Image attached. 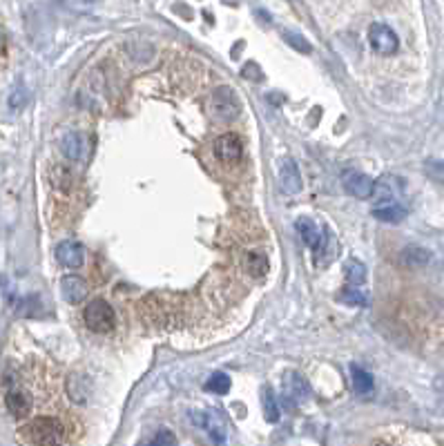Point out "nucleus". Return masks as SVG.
I'll return each instance as SVG.
<instances>
[{
	"mask_svg": "<svg viewBox=\"0 0 444 446\" xmlns=\"http://www.w3.org/2000/svg\"><path fill=\"white\" fill-rule=\"evenodd\" d=\"M29 444H60L65 442V427L54 418H36L20 431Z\"/></svg>",
	"mask_w": 444,
	"mask_h": 446,
	"instance_id": "obj_1",
	"label": "nucleus"
},
{
	"mask_svg": "<svg viewBox=\"0 0 444 446\" xmlns=\"http://www.w3.org/2000/svg\"><path fill=\"white\" fill-rule=\"evenodd\" d=\"M85 147H88L85 136L81 132H67L60 141L63 154H65L67 161H74V163H81L83 158H85Z\"/></svg>",
	"mask_w": 444,
	"mask_h": 446,
	"instance_id": "obj_11",
	"label": "nucleus"
},
{
	"mask_svg": "<svg viewBox=\"0 0 444 446\" xmlns=\"http://www.w3.org/2000/svg\"><path fill=\"white\" fill-rule=\"evenodd\" d=\"M90 379L85 375H79V373H74L69 375L67 379V395L72 402H76V404H83L88 397H90Z\"/></svg>",
	"mask_w": 444,
	"mask_h": 446,
	"instance_id": "obj_15",
	"label": "nucleus"
},
{
	"mask_svg": "<svg viewBox=\"0 0 444 446\" xmlns=\"http://www.w3.org/2000/svg\"><path fill=\"white\" fill-rule=\"evenodd\" d=\"M244 263H246V270L252 274V277H263L268 270V259H266V254H261V252H255V250H250L244 254Z\"/></svg>",
	"mask_w": 444,
	"mask_h": 446,
	"instance_id": "obj_19",
	"label": "nucleus"
},
{
	"mask_svg": "<svg viewBox=\"0 0 444 446\" xmlns=\"http://www.w3.org/2000/svg\"><path fill=\"white\" fill-rule=\"evenodd\" d=\"M190 418H192V422L197 424L199 429H204L210 438H213V442L226 444V440H228V424L217 411H195V413H190Z\"/></svg>",
	"mask_w": 444,
	"mask_h": 446,
	"instance_id": "obj_4",
	"label": "nucleus"
},
{
	"mask_svg": "<svg viewBox=\"0 0 444 446\" xmlns=\"http://www.w3.org/2000/svg\"><path fill=\"white\" fill-rule=\"evenodd\" d=\"M342 185L351 197L364 201V199H371L375 181L368 174H362V172H355V170H351V172L342 174Z\"/></svg>",
	"mask_w": 444,
	"mask_h": 446,
	"instance_id": "obj_6",
	"label": "nucleus"
},
{
	"mask_svg": "<svg viewBox=\"0 0 444 446\" xmlns=\"http://www.w3.org/2000/svg\"><path fill=\"white\" fill-rule=\"evenodd\" d=\"M5 404L14 418H25L31 411V397H29V393L23 388H12V390H7Z\"/></svg>",
	"mask_w": 444,
	"mask_h": 446,
	"instance_id": "obj_13",
	"label": "nucleus"
},
{
	"mask_svg": "<svg viewBox=\"0 0 444 446\" xmlns=\"http://www.w3.org/2000/svg\"><path fill=\"white\" fill-rule=\"evenodd\" d=\"M83 317H85V324L90 331L94 333H110L114 324H116V315L112 311V306L108 302H103V299H94L85 306V313H83Z\"/></svg>",
	"mask_w": 444,
	"mask_h": 446,
	"instance_id": "obj_2",
	"label": "nucleus"
},
{
	"mask_svg": "<svg viewBox=\"0 0 444 446\" xmlns=\"http://www.w3.org/2000/svg\"><path fill=\"white\" fill-rule=\"evenodd\" d=\"M297 232H299L302 241H304L311 250H317V246H320L322 237H324V232L320 230V226H317V223H315L313 219H309V217L297 219Z\"/></svg>",
	"mask_w": 444,
	"mask_h": 446,
	"instance_id": "obj_14",
	"label": "nucleus"
},
{
	"mask_svg": "<svg viewBox=\"0 0 444 446\" xmlns=\"http://www.w3.org/2000/svg\"><path fill=\"white\" fill-rule=\"evenodd\" d=\"M60 292L67 304H81L88 297V283L83 281L79 274H67V277H63L60 281Z\"/></svg>",
	"mask_w": 444,
	"mask_h": 446,
	"instance_id": "obj_12",
	"label": "nucleus"
},
{
	"mask_svg": "<svg viewBox=\"0 0 444 446\" xmlns=\"http://www.w3.org/2000/svg\"><path fill=\"white\" fill-rule=\"evenodd\" d=\"M206 390L217 393V395H224V393L230 390V377L226 373H215L206 381Z\"/></svg>",
	"mask_w": 444,
	"mask_h": 446,
	"instance_id": "obj_23",
	"label": "nucleus"
},
{
	"mask_svg": "<svg viewBox=\"0 0 444 446\" xmlns=\"http://www.w3.org/2000/svg\"><path fill=\"white\" fill-rule=\"evenodd\" d=\"M263 418H266V422H270V424L279 422V404L270 388H263Z\"/></svg>",
	"mask_w": 444,
	"mask_h": 446,
	"instance_id": "obj_21",
	"label": "nucleus"
},
{
	"mask_svg": "<svg viewBox=\"0 0 444 446\" xmlns=\"http://www.w3.org/2000/svg\"><path fill=\"white\" fill-rule=\"evenodd\" d=\"M56 259L60 265H65V268L76 270L83 265V261H85V248L76 241H63L56 248Z\"/></svg>",
	"mask_w": 444,
	"mask_h": 446,
	"instance_id": "obj_9",
	"label": "nucleus"
},
{
	"mask_svg": "<svg viewBox=\"0 0 444 446\" xmlns=\"http://www.w3.org/2000/svg\"><path fill=\"white\" fill-rule=\"evenodd\" d=\"M244 154V145L237 134H224L215 141V156L224 163H235Z\"/></svg>",
	"mask_w": 444,
	"mask_h": 446,
	"instance_id": "obj_7",
	"label": "nucleus"
},
{
	"mask_svg": "<svg viewBox=\"0 0 444 446\" xmlns=\"http://www.w3.org/2000/svg\"><path fill=\"white\" fill-rule=\"evenodd\" d=\"M351 379H353V388L359 397H368V395H373V377L366 373L364 368H359L357 364L351 366Z\"/></svg>",
	"mask_w": 444,
	"mask_h": 446,
	"instance_id": "obj_18",
	"label": "nucleus"
},
{
	"mask_svg": "<svg viewBox=\"0 0 444 446\" xmlns=\"http://www.w3.org/2000/svg\"><path fill=\"white\" fill-rule=\"evenodd\" d=\"M373 217L377 221H384V223H400V221H404L406 210L402 208L400 204H395V201H390V204L375 206L373 208Z\"/></svg>",
	"mask_w": 444,
	"mask_h": 446,
	"instance_id": "obj_17",
	"label": "nucleus"
},
{
	"mask_svg": "<svg viewBox=\"0 0 444 446\" xmlns=\"http://www.w3.org/2000/svg\"><path fill=\"white\" fill-rule=\"evenodd\" d=\"M279 185L286 195H297L302 190V172L293 158H281L279 163Z\"/></svg>",
	"mask_w": 444,
	"mask_h": 446,
	"instance_id": "obj_8",
	"label": "nucleus"
},
{
	"mask_svg": "<svg viewBox=\"0 0 444 446\" xmlns=\"http://www.w3.org/2000/svg\"><path fill=\"white\" fill-rule=\"evenodd\" d=\"M400 261L404 263L406 268H425V265L431 261V252L427 248H420V246H409V248L402 250Z\"/></svg>",
	"mask_w": 444,
	"mask_h": 446,
	"instance_id": "obj_16",
	"label": "nucleus"
},
{
	"mask_svg": "<svg viewBox=\"0 0 444 446\" xmlns=\"http://www.w3.org/2000/svg\"><path fill=\"white\" fill-rule=\"evenodd\" d=\"M344 274H346V281L351 286H362L366 281V268L362 261L357 259H348L344 265Z\"/></svg>",
	"mask_w": 444,
	"mask_h": 446,
	"instance_id": "obj_20",
	"label": "nucleus"
},
{
	"mask_svg": "<svg viewBox=\"0 0 444 446\" xmlns=\"http://www.w3.org/2000/svg\"><path fill=\"white\" fill-rule=\"evenodd\" d=\"M283 393L295 404H302L311 397V386L299 373H286L283 375Z\"/></svg>",
	"mask_w": 444,
	"mask_h": 446,
	"instance_id": "obj_10",
	"label": "nucleus"
},
{
	"mask_svg": "<svg viewBox=\"0 0 444 446\" xmlns=\"http://www.w3.org/2000/svg\"><path fill=\"white\" fill-rule=\"evenodd\" d=\"M152 444H156V446H172V444H176V438H174L170 431L161 429V431L156 433V438H154Z\"/></svg>",
	"mask_w": 444,
	"mask_h": 446,
	"instance_id": "obj_27",
	"label": "nucleus"
},
{
	"mask_svg": "<svg viewBox=\"0 0 444 446\" xmlns=\"http://www.w3.org/2000/svg\"><path fill=\"white\" fill-rule=\"evenodd\" d=\"M210 112H213L219 121H235L241 114V105L235 97V92L230 88H217L210 94Z\"/></svg>",
	"mask_w": 444,
	"mask_h": 446,
	"instance_id": "obj_3",
	"label": "nucleus"
},
{
	"mask_svg": "<svg viewBox=\"0 0 444 446\" xmlns=\"http://www.w3.org/2000/svg\"><path fill=\"white\" fill-rule=\"evenodd\" d=\"M425 172H427V176L431 179L433 183L444 190V161L431 158V161H427V165H425Z\"/></svg>",
	"mask_w": 444,
	"mask_h": 446,
	"instance_id": "obj_22",
	"label": "nucleus"
},
{
	"mask_svg": "<svg viewBox=\"0 0 444 446\" xmlns=\"http://www.w3.org/2000/svg\"><path fill=\"white\" fill-rule=\"evenodd\" d=\"M65 3H67V7L76 9V12H85V9L97 5V0H65Z\"/></svg>",
	"mask_w": 444,
	"mask_h": 446,
	"instance_id": "obj_28",
	"label": "nucleus"
},
{
	"mask_svg": "<svg viewBox=\"0 0 444 446\" xmlns=\"http://www.w3.org/2000/svg\"><path fill=\"white\" fill-rule=\"evenodd\" d=\"M340 302L353 304V306H366V297L362 292H357V286H348V288L340 295Z\"/></svg>",
	"mask_w": 444,
	"mask_h": 446,
	"instance_id": "obj_25",
	"label": "nucleus"
},
{
	"mask_svg": "<svg viewBox=\"0 0 444 446\" xmlns=\"http://www.w3.org/2000/svg\"><path fill=\"white\" fill-rule=\"evenodd\" d=\"M25 103H27V90L23 88V85H18V88L12 90V94H9V108H12V110H23Z\"/></svg>",
	"mask_w": 444,
	"mask_h": 446,
	"instance_id": "obj_26",
	"label": "nucleus"
},
{
	"mask_svg": "<svg viewBox=\"0 0 444 446\" xmlns=\"http://www.w3.org/2000/svg\"><path fill=\"white\" fill-rule=\"evenodd\" d=\"M368 42H371V47L382 56L395 54L397 47H400V40L395 36V31L388 25H382V23H375V25L368 27Z\"/></svg>",
	"mask_w": 444,
	"mask_h": 446,
	"instance_id": "obj_5",
	"label": "nucleus"
},
{
	"mask_svg": "<svg viewBox=\"0 0 444 446\" xmlns=\"http://www.w3.org/2000/svg\"><path fill=\"white\" fill-rule=\"evenodd\" d=\"M283 40H286L288 45L295 47L297 51H304V54H309V51H311V42L306 40L302 34H295V31H283Z\"/></svg>",
	"mask_w": 444,
	"mask_h": 446,
	"instance_id": "obj_24",
	"label": "nucleus"
}]
</instances>
